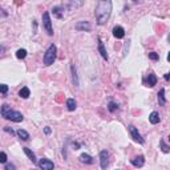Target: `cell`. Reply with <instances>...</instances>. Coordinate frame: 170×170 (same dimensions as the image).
Segmentation results:
<instances>
[{"mask_svg": "<svg viewBox=\"0 0 170 170\" xmlns=\"http://www.w3.org/2000/svg\"><path fill=\"white\" fill-rule=\"evenodd\" d=\"M112 0H100L96 7V20L98 25H104L112 15Z\"/></svg>", "mask_w": 170, "mask_h": 170, "instance_id": "6da1fadb", "label": "cell"}, {"mask_svg": "<svg viewBox=\"0 0 170 170\" xmlns=\"http://www.w3.org/2000/svg\"><path fill=\"white\" fill-rule=\"evenodd\" d=\"M0 113H1V116H3L6 120H11V121H13V122H21L24 120L23 114H21L20 112H16V110L11 109V107L7 104H4L3 107H1Z\"/></svg>", "mask_w": 170, "mask_h": 170, "instance_id": "7a4b0ae2", "label": "cell"}, {"mask_svg": "<svg viewBox=\"0 0 170 170\" xmlns=\"http://www.w3.org/2000/svg\"><path fill=\"white\" fill-rule=\"evenodd\" d=\"M56 52H57L56 45H55V44H51V45L48 47V49H47L45 55H44V64H45L47 66L55 63V60H56Z\"/></svg>", "mask_w": 170, "mask_h": 170, "instance_id": "3957f363", "label": "cell"}, {"mask_svg": "<svg viewBox=\"0 0 170 170\" xmlns=\"http://www.w3.org/2000/svg\"><path fill=\"white\" fill-rule=\"evenodd\" d=\"M43 25L45 32L49 36L53 35V28H52V21H51V18H49V12H44L43 13Z\"/></svg>", "mask_w": 170, "mask_h": 170, "instance_id": "277c9868", "label": "cell"}, {"mask_svg": "<svg viewBox=\"0 0 170 170\" xmlns=\"http://www.w3.org/2000/svg\"><path fill=\"white\" fill-rule=\"evenodd\" d=\"M129 130H130V134H132V138L134 140L135 142H138V144H144L145 140L142 138V135L138 133V130H137V128L133 126V125H129Z\"/></svg>", "mask_w": 170, "mask_h": 170, "instance_id": "5b68a950", "label": "cell"}, {"mask_svg": "<svg viewBox=\"0 0 170 170\" xmlns=\"http://www.w3.org/2000/svg\"><path fill=\"white\" fill-rule=\"evenodd\" d=\"M37 166L43 170H52L53 167H55V165H53L52 161H49V159H47V158H43L37 162Z\"/></svg>", "mask_w": 170, "mask_h": 170, "instance_id": "8992f818", "label": "cell"}, {"mask_svg": "<svg viewBox=\"0 0 170 170\" xmlns=\"http://www.w3.org/2000/svg\"><path fill=\"white\" fill-rule=\"evenodd\" d=\"M108 158H109V154H108L107 150H101L100 152V165L102 169H107L108 167V164H109Z\"/></svg>", "mask_w": 170, "mask_h": 170, "instance_id": "52a82bcc", "label": "cell"}, {"mask_svg": "<svg viewBox=\"0 0 170 170\" xmlns=\"http://www.w3.org/2000/svg\"><path fill=\"white\" fill-rule=\"evenodd\" d=\"M76 31H84V32H89L92 29V25L89 24V21H78L75 25Z\"/></svg>", "mask_w": 170, "mask_h": 170, "instance_id": "ba28073f", "label": "cell"}, {"mask_svg": "<svg viewBox=\"0 0 170 170\" xmlns=\"http://www.w3.org/2000/svg\"><path fill=\"white\" fill-rule=\"evenodd\" d=\"M113 36H114L116 39H124V36H125L124 28L120 25H116L114 28H113Z\"/></svg>", "mask_w": 170, "mask_h": 170, "instance_id": "9c48e42d", "label": "cell"}, {"mask_svg": "<svg viewBox=\"0 0 170 170\" xmlns=\"http://www.w3.org/2000/svg\"><path fill=\"white\" fill-rule=\"evenodd\" d=\"M130 162H132L133 166L141 167V166H144V164H145V158H144V156H138V157H134L133 159H130Z\"/></svg>", "mask_w": 170, "mask_h": 170, "instance_id": "30bf717a", "label": "cell"}, {"mask_svg": "<svg viewBox=\"0 0 170 170\" xmlns=\"http://www.w3.org/2000/svg\"><path fill=\"white\" fill-rule=\"evenodd\" d=\"M84 4L83 0H69V4H68V7H69V9H78L81 8Z\"/></svg>", "mask_w": 170, "mask_h": 170, "instance_id": "8fae6325", "label": "cell"}, {"mask_svg": "<svg viewBox=\"0 0 170 170\" xmlns=\"http://www.w3.org/2000/svg\"><path fill=\"white\" fill-rule=\"evenodd\" d=\"M156 84H157V76L154 75V73H149V75H147V78H146V85L150 88H153Z\"/></svg>", "mask_w": 170, "mask_h": 170, "instance_id": "7c38bea8", "label": "cell"}, {"mask_svg": "<svg viewBox=\"0 0 170 170\" xmlns=\"http://www.w3.org/2000/svg\"><path fill=\"white\" fill-rule=\"evenodd\" d=\"M98 51H100V53H101V56H102V59H104V60H108L107 49H105L104 43H102V40H101L100 37H98Z\"/></svg>", "mask_w": 170, "mask_h": 170, "instance_id": "4fadbf2b", "label": "cell"}, {"mask_svg": "<svg viewBox=\"0 0 170 170\" xmlns=\"http://www.w3.org/2000/svg\"><path fill=\"white\" fill-rule=\"evenodd\" d=\"M24 153L27 154V157H28L29 159H31L33 164H37V159H36V156H35V153L32 152L29 147H24Z\"/></svg>", "mask_w": 170, "mask_h": 170, "instance_id": "5bb4252c", "label": "cell"}, {"mask_svg": "<svg viewBox=\"0 0 170 170\" xmlns=\"http://www.w3.org/2000/svg\"><path fill=\"white\" fill-rule=\"evenodd\" d=\"M71 71H72V80H73V85L78 87V77H77V71H76L75 64L71 65Z\"/></svg>", "mask_w": 170, "mask_h": 170, "instance_id": "9a60e30c", "label": "cell"}, {"mask_svg": "<svg viewBox=\"0 0 170 170\" xmlns=\"http://www.w3.org/2000/svg\"><path fill=\"white\" fill-rule=\"evenodd\" d=\"M52 13L55 15L57 19H63V16H64V8H63V7H53Z\"/></svg>", "mask_w": 170, "mask_h": 170, "instance_id": "2e32d148", "label": "cell"}, {"mask_svg": "<svg viewBox=\"0 0 170 170\" xmlns=\"http://www.w3.org/2000/svg\"><path fill=\"white\" fill-rule=\"evenodd\" d=\"M159 114L157 112H152V114L149 116V121H150V124H153V125H156V124H158L159 122Z\"/></svg>", "mask_w": 170, "mask_h": 170, "instance_id": "e0dca14e", "label": "cell"}, {"mask_svg": "<svg viewBox=\"0 0 170 170\" xmlns=\"http://www.w3.org/2000/svg\"><path fill=\"white\" fill-rule=\"evenodd\" d=\"M80 161L83 162V164H93V158L89 156V154H87V153H83V154H81Z\"/></svg>", "mask_w": 170, "mask_h": 170, "instance_id": "ac0fdd59", "label": "cell"}, {"mask_svg": "<svg viewBox=\"0 0 170 170\" xmlns=\"http://www.w3.org/2000/svg\"><path fill=\"white\" fill-rule=\"evenodd\" d=\"M76 107H77V104H76L75 98H68V100H66V108H68L69 112H73V110L76 109Z\"/></svg>", "mask_w": 170, "mask_h": 170, "instance_id": "d6986e66", "label": "cell"}, {"mask_svg": "<svg viewBox=\"0 0 170 170\" xmlns=\"http://www.w3.org/2000/svg\"><path fill=\"white\" fill-rule=\"evenodd\" d=\"M18 135L23 140V141H28V140H29V133L25 132L24 129H19L18 130Z\"/></svg>", "mask_w": 170, "mask_h": 170, "instance_id": "ffe728a7", "label": "cell"}, {"mask_svg": "<svg viewBox=\"0 0 170 170\" xmlns=\"http://www.w3.org/2000/svg\"><path fill=\"white\" fill-rule=\"evenodd\" d=\"M158 102H159V105H165V104H166V98H165V89H164V88H162V89L158 92Z\"/></svg>", "mask_w": 170, "mask_h": 170, "instance_id": "44dd1931", "label": "cell"}, {"mask_svg": "<svg viewBox=\"0 0 170 170\" xmlns=\"http://www.w3.org/2000/svg\"><path fill=\"white\" fill-rule=\"evenodd\" d=\"M29 95H31V92H29V89H28L27 87L21 88L20 92H19V96H20L21 98H28V97H29Z\"/></svg>", "mask_w": 170, "mask_h": 170, "instance_id": "7402d4cb", "label": "cell"}, {"mask_svg": "<svg viewBox=\"0 0 170 170\" xmlns=\"http://www.w3.org/2000/svg\"><path fill=\"white\" fill-rule=\"evenodd\" d=\"M108 109H109V112H116V110L118 109V105L116 104V102H113V101H110L109 104H108Z\"/></svg>", "mask_w": 170, "mask_h": 170, "instance_id": "603a6c76", "label": "cell"}, {"mask_svg": "<svg viewBox=\"0 0 170 170\" xmlns=\"http://www.w3.org/2000/svg\"><path fill=\"white\" fill-rule=\"evenodd\" d=\"M25 56H27L25 49H19L18 52H16V57L18 59H25Z\"/></svg>", "mask_w": 170, "mask_h": 170, "instance_id": "cb8c5ba5", "label": "cell"}, {"mask_svg": "<svg viewBox=\"0 0 170 170\" xmlns=\"http://www.w3.org/2000/svg\"><path fill=\"white\" fill-rule=\"evenodd\" d=\"M159 145H161V149H162V152H164V153H169L170 152V146H167V145L165 144V141H162V140H161Z\"/></svg>", "mask_w": 170, "mask_h": 170, "instance_id": "d4e9b609", "label": "cell"}, {"mask_svg": "<svg viewBox=\"0 0 170 170\" xmlns=\"http://www.w3.org/2000/svg\"><path fill=\"white\" fill-rule=\"evenodd\" d=\"M149 59H150V60H153V61H157L159 59V56H158V53H156V52H150L149 53Z\"/></svg>", "mask_w": 170, "mask_h": 170, "instance_id": "484cf974", "label": "cell"}, {"mask_svg": "<svg viewBox=\"0 0 170 170\" xmlns=\"http://www.w3.org/2000/svg\"><path fill=\"white\" fill-rule=\"evenodd\" d=\"M7 92H8V85H6V84H0V93L6 95Z\"/></svg>", "mask_w": 170, "mask_h": 170, "instance_id": "4316f807", "label": "cell"}, {"mask_svg": "<svg viewBox=\"0 0 170 170\" xmlns=\"http://www.w3.org/2000/svg\"><path fill=\"white\" fill-rule=\"evenodd\" d=\"M7 162V154L4 152H0V164H6Z\"/></svg>", "mask_w": 170, "mask_h": 170, "instance_id": "83f0119b", "label": "cell"}, {"mask_svg": "<svg viewBox=\"0 0 170 170\" xmlns=\"http://www.w3.org/2000/svg\"><path fill=\"white\" fill-rule=\"evenodd\" d=\"M56 101H57V102H61V101H63V95H61V93H59V95L56 96Z\"/></svg>", "mask_w": 170, "mask_h": 170, "instance_id": "f1b7e54d", "label": "cell"}, {"mask_svg": "<svg viewBox=\"0 0 170 170\" xmlns=\"http://www.w3.org/2000/svg\"><path fill=\"white\" fill-rule=\"evenodd\" d=\"M13 3L18 7H20V6H23V0H13Z\"/></svg>", "mask_w": 170, "mask_h": 170, "instance_id": "f546056e", "label": "cell"}, {"mask_svg": "<svg viewBox=\"0 0 170 170\" xmlns=\"http://www.w3.org/2000/svg\"><path fill=\"white\" fill-rule=\"evenodd\" d=\"M6 169L7 170H13L15 169V165H6Z\"/></svg>", "mask_w": 170, "mask_h": 170, "instance_id": "4dcf8cb0", "label": "cell"}, {"mask_svg": "<svg viewBox=\"0 0 170 170\" xmlns=\"http://www.w3.org/2000/svg\"><path fill=\"white\" fill-rule=\"evenodd\" d=\"M44 132H45V134H51V128L47 126L45 129H44Z\"/></svg>", "mask_w": 170, "mask_h": 170, "instance_id": "1f68e13d", "label": "cell"}, {"mask_svg": "<svg viewBox=\"0 0 170 170\" xmlns=\"http://www.w3.org/2000/svg\"><path fill=\"white\" fill-rule=\"evenodd\" d=\"M6 132H8V133H11V135L12 134H15V132L12 129H9V128H6Z\"/></svg>", "mask_w": 170, "mask_h": 170, "instance_id": "d6a6232c", "label": "cell"}, {"mask_svg": "<svg viewBox=\"0 0 170 170\" xmlns=\"http://www.w3.org/2000/svg\"><path fill=\"white\" fill-rule=\"evenodd\" d=\"M4 51H6V48H4V47H0V55H1Z\"/></svg>", "mask_w": 170, "mask_h": 170, "instance_id": "836d02e7", "label": "cell"}, {"mask_svg": "<svg viewBox=\"0 0 170 170\" xmlns=\"http://www.w3.org/2000/svg\"><path fill=\"white\" fill-rule=\"evenodd\" d=\"M165 80L169 81V73H166V75H165Z\"/></svg>", "mask_w": 170, "mask_h": 170, "instance_id": "e575fe53", "label": "cell"}]
</instances>
